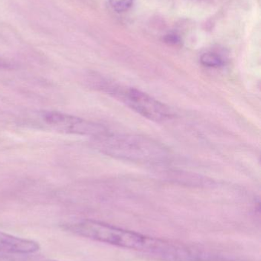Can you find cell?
<instances>
[{"mask_svg":"<svg viewBox=\"0 0 261 261\" xmlns=\"http://www.w3.org/2000/svg\"><path fill=\"white\" fill-rule=\"evenodd\" d=\"M39 245L29 239L15 237L0 231V252L14 254H29L37 252Z\"/></svg>","mask_w":261,"mask_h":261,"instance_id":"5","label":"cell"},{"mask_svg":"<svg viewBox=\"0 0 261 261\" xmlns=\"http://www.w3.org/2000/svg\"><path fill=\"white\" fill-rule=\"evenodd\" d=\"M43 119L48 125L64 133L98 137L107 132L101 124L58 112L44 113Z\"/></svg>","mask_w":261,"mask_h":261,"instance_id":"4","label":"cell"},{"mask_svg":"<svg viewBox=\"0 0 261 261\" xmlns=\"http://www.w3.org/2000/svg\"><path fill=\"white\" fill-rule=\"evenodd\" d=\"M164 41L170 45H179L181 44V38L177 34L170 33L164 37Z\"/></svg>","mask_w":261,"mask_h":261,"instance_id":"9","label":"cell"},{"mask_svg":"<svg viewBox=\"0 0 261 261\" xmlns=\"http://www.w3.org/2000/svg\"><path fill=\"white\" fill-rule=\"evenodd\" d=\"M202 65L208 67H220L224 64L222 57L212 52L203 54L200 58Z\"/></svg>","mask_w":261,"mask_h":261,"instance_id":"7","label":"cell"},{"mask_svg":"<svg viewBox=\"0 0 261 261\" xmlns=\"http://www.w3.org/2000/svg\"><path fill=\"white\" fill-rule=\"evenodd\" d=\"M75 234L101 243L138 251L159 261H194L193 245L150 237L136 231L84 219L69 225Z\"/></svg>","mask_w":261,"mask_h":261,"instance_id":"1","label":"cell"},{"mask_svg":"<svg viewBox=\"0 0 261 261\" xmlns=\"http://www.w3.org/2000/svg\"><path fill=\"white\" fill-rule=\"evenodd\" d=\"M133 0H110V6L117 12H125L131 7Z\"/></svg>","mask_w":261,"mask_h":261,"instance_id":"8","label":"cell"},{"mask_svg":"<svg viewBox=\"0 0 261 261\" xmlns=\"http://www.w3.org/2000/svg\"><path fill=\"white\" fill-rule=\"evenodd\" d=\"M165 173L167 179L181 185L192 187H211L214 185V181L197 173H189L182 170H172L167 171Z\"/></svg>","mask_w":261,"mask_h":261,"instance_id":"6","label":"cell"},{"mask_svg":"<svg viewBox=\"0 0 261 261\" xmlns=\"http://www.w3.org/2000/svg\"><path fill=\"white\" fill-rule=\"evenodd\" d=\"M95 147L116 159L143 164H161L170 158L168 149L148 137L108 132L94 137Z\"/></svg>","mask_w":261,"mask_h":261,"instance_id":"2","label":"cell"},{"mask_svg":"<svg viewBox=\"0 0 261 261\" xmlns=\"http://www.w3.org/2000/svg\"><path fill=\"white\" fill-rule=\"evenodd\" d=\"M8 66H9V64L5 60H3V58H0V68L7 67Z\"/></svg>","mask_w":261,"mask_h":261,"instance_id":"10","label":"cell"},{"mask_svg":"<svg viewBox=\"0 0 261 261\" xmlns=\"http://www.w3.org/2000/svg\"><path fill=\"white\" fill-rule=\"evenodd\" d=\"M43 261H53V260H43Z\"/></svg>","mask_w":261,"mask_h":261,"instance_id":"11","label":"cell"},{"mask_svg":"<svg viewBox=\"0 0 261 261\" xmlns=\"http://www.w3.org/2000/svg\"><path fill=\"white\" fill-rule=\"evenodd\" d=\"M95 83L103 91L121 101L129 108L149 120L164 122L174 116L167 105L137 89L123 87L104 80H99Z\"/></svg>","mask_w":261,"mask_h":261,"instance_id":"3","label":"cell"}]
</instances>
